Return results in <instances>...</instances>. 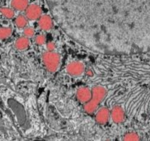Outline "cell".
<instances>
[{"label":"cell","instance_id":"cell-12","mask_svg":"<svg viewBox=\"0 0 150 141\" xmlns=\"http://www.w3.org/2000/svg\"><path fill=\"white\" fill-rule=\"evenodd\" d=\"M0 13L3 16L6 18H8V19H12L15 15L14 11L10 8H6V7L0 8Z\"/></svg>","mask_w":150,"mask_h":141},{"label":"cell","instance_id":"cell-2","mask_svg":"<svg viewBox=\"0 0 150 141\" xmlns=\"http://www.w3.org/2000/svg\"><path fill=\"white\" fill-rule=\"evenodd\" d=\"M43 62L49 73H55L59 69L61 57L60 54L54 51H48L43 54Z\"/></svg>","mask_w":150,"mask_h":141},{"label":"cell","instance_id":"cell-17","mask_svg":"<svg viewBox=\"0 0 150 141\" xmlns=\"http://www.w3.org/2000/svg\"><path fill=\"white\" fill-rule=\"evenodd\" d=\"M46 48H47V50H48V51H54L55 49H56V45H55V43H53V42H49V43H47Z\"/></svg>","mask_w":150,"mask_h":141},{"label":"cell","instance_id":"cell-7","mask_svg":"<svg viewBox=\"0 0 150 141\" xmlns=\"http://www.w3.org/2000/svg\"><path fill=\"white\" fill-rule=\"evenodd\" d=\"M77 99L82 103L88 102L92 98V90L88 87H80L76 92Z\"/></svg>","mask_w":150,"mask_h":141},{"label":"cell","instance_id":"cell-5","mask_svg":"<svg viewBox=\"0 0 150 141\" xmlns=\"http://www.w3.org/2000/svg\"><path fill=\"white\" fill-rule=\"evenodd\" d=\"M109 119H110V111L107 107H101L97 109L95 113V121L98 125H106Z\"/></svg>","mask_w":150,"mask_h":141},{"label":"cell","instance_id":"cell-11","mask_svg":"<svg viewBox=\"0 0 150 141\" xmlns=\"http://www.w3.org/2000/svg\"><path fill=\"white\" fill-rule=\"evenodd\" d=\"M28 19L27 17L25 15H18L17 16V18H15V24L18 28H24L27 26L28 24Z\"/></svg>","mask_w":150,"mask_h":141},{"label":"cell","instance_id":"cell-4","mask_svg":"<svg viewBox=\"0 0 150 141\" xmlns=\"http://www.w3.org/2000/svg\"><path fill=\"white\" fill-rule=\"evenodd\" d=\"M110 118L115 124H121L125 120V111L121 105H115L110 111Z\"/></svg>","mask_w":150,"mask_h":141},{"label":"cell","instance_id":"cell-3","mask_svg":"<svg viewBox=\"0 0 150 141\" xmlns=\"http://www.w3.org/2000/svg\"><path fill=\"white\" fill-rule=\"evenodd\" d=\"M66 71L73 77H79L85 71V64L81 61H74L67 65Z\"/></svg>","mask_w":150,"mask_h":141},{"label":"cell","instance_id":"cell-10","mask_svg":"<svg viewBox=\"0 0 150 141\" xmlns=\"http://www.w3.org/2000/svg\"><path fill=\"white\" fill-rule=\"evenodd\" d=\"M28 5V0H11V6L14 10L25 11Z\"/></svg>","mask_w":150,"mask_h":141},{"label":"cell","instance_id":"cell-1","mask_svg":"<svg viewBox=\"0 0 150 141\" xmlns=\"http://www.w3.org/2000/svg\"><path fill=\"white\" fill-rule=\"evenodd\" d=\"M91 99L84 103L83 108L87 114H92L96 112L98 107L103 101V99L107 96L108 90L105 87L102 85H96L92 88Z\"/></svg>","mask_w":150,"mask_h":141},{"label":"cell","instance_id":"cell-6","mask_svg":"<svg viewBox=\"0 0 150 141\" xmlns=\"http://www.w3.org/2000/svg\"><path fill=\"white\" fill-rule=\"evenodd\" d=\"M25 16L28 20H38L42 16V9L38 4H29L25 10Z\"/></svg>","mask_w":150,"mask_h":141},{"label":"cell","instance_id":"cell-8","mask_svg":"<svg viewBox=\"0 0 150 141\" xmlns=\"http://www.w3.org/2000/svg\"><path fill=\"white\" fill-rule=\"evenodd\" d=\"M38 21L39 28L45 32L50 31L54 27V22L52 20V18L47 14L42 15L38 19Z\"/></svg>","mask_w":150,"mask_h":141},{"label":"cell","instance_id":"cell-13","mask_svg":"<svg viewBox=\"0 0 150 141\" xmlns=\"http://www.w3.org/2000/svg\"><path fill=\"white\" fill-rule=\"evenodd\" d=\"M12 33H13V28L8 27L0 28V39L9 38Z\"/></svg>","mask_w":150,"mask_h":141},{"label":"cell","instance_id":"cell-16","mask_svg":"<svg viewBox=\"0 0 150 141\" xmlns=\"http://www.w3.org/2000/svg\"><path fill=\"white\" fill-rule=\"evenodd\" d=\"M23 33V36H26L28 38H32L35 35V30H34V28L30 27L24 28Z\"/></svg>","mask_w":150,"mask_h":141},{"label":"cell","instance_id":"cell-9","mask_svg":"<svg viewBox=\"0 0 150 141\" xmlns=\"http://www.w3.org/2000/svg\"><path fill=\"white\" fill-rule=\"evenodd\" d=\"M29 44H30L29 38H28L26 36H23V37L17 38L14 43V47L18 51H23L29 47Z\"/></svg>","mask_w":150,"mask_h":141},{"label":"cell","instance_id":"cell-15","mask_svg":"<svg viewBox=\"0 0 150 141\" xmlns=\"http://www.w3.org/2000/svg\"><path fill=\"white\" fill-rule=\"evenodd\" d=\"M140 137L136 133H128L123 137V140H139Z\"/></svg>","mask_w":150,"mask_h":141},{"label":"cell","instance_id":"cell-14","mask_svg":"<svg viewBox=\"0 0 150 141\" xmlns=\"http://www.w3.org/2000/svg\"><path fill=\"white\" fill-rule=\"evenodd\" d=\"M35 43L38 46H42L46 42V36L44 34H38L34 38Z\"/></svg>","mask_w":150,"mask_h":141}]
</instances>
